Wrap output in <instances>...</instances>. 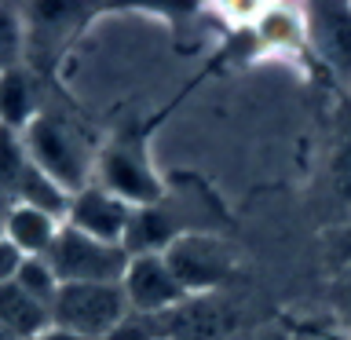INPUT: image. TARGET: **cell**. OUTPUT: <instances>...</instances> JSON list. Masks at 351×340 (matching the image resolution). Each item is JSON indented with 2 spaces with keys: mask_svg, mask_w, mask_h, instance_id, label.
<instances>
[{
  "mask_svg": "<svg viewBox=\"0 0 351 340\" xmlns=\"http://www.w3.org/2000/svg\"><path fill=\"white\" fill-rule=\"evenodd\" d=\"M22 143H26L33 165H37L62 194H77L92 183L99 150L92 147L88 132L77 125L62 106H55L51 99H44L40 114L29 121L26 132H22Z\"/></svg>",
  "mask_w": 351,
  "mask_h": 340,
  "instance_id": "obj_1",
  "label": "cell"
},
{
  "mask_svg": "<svg viewBox=\"0 0 351 340\" xmlns=\"http://www.w3.org/2000/svg\"><path fill=\"white\" fill-rule=\"evenodd\" d=\"M95 183L132 208L165 202V180L150 161L147 143L136 136L110 139L95 158Z\"/></svg>",
  "mask_w": 351,
  "mask_h": 340,
  "instance_id": "obj_2",
  "label": "cell"
},
{
  "mask_svg": "<svg viewBox=\"0 0 351 340\" xmlns=\"http://www.w3.org/2000/svg\"><path fill=\"white\" fill-rule=\"evenodd\" d=\"M165 263L176 274V282L186 289V296L223 293V285L238 271V256L230 241H223L213 230H183L165 249Z\"/></svg>",
  "mask_w": 351,
  "mask_h": 340,
  "instance_id": "obj_3",
  "label": "cell"
},
{
  "mask_svg": "<svg viewBox=\"0 0 351 340\" xmlns=\"http://www.w3.org/2000/svg\"><path fill=\"white\" fill-rule=\"evenodd\" d=\"M128 315V300L121 282L99 285H59L51 300V326L77 333L84 340H106L121 318Z\"/></svg>",
  "mask_w": 351,
  "mask_h": 340,
  "instance_id": "obj_4",
  "label": "cell"
},
{
  "mask_svg": "<svg viewBox=\"0 0 351 340\" xmlns=\"http://www.w3.org/2000/svg\"><path fill=\"white\" fill-rule=\"evenodd\" d=\"M51 263V271L59 274L62 285H99V282H121V274L128 267V252L114 245V241L88 238L81 230L66 227L59 230L51 252L44 256Z\"/></svg>",
  "mask_w": 351,
  "mask_h": 340,
  "instance_id": "obj_5",
  "label": "cell"
},
{
  "mask_svg": "<svg viewBox=\"0 0 351 340\" xmlns=\"http://www.w3.org/2000/svg\"><path fill=\"white\" fill-rule=\"evenodd\" d=\"M304 40L337 81L351 84V4H307Z\"/></svg>",
  "mask_w": 351,
  "mask_h": 340,
  "instance_id": "obj_6",
  "label": "cell"
},
{
  "mask_svg": "<svg viewBox=\"0 0 351 340\" xmlns=\"http://www.w3.org/2000/svg\"><path fill=\"white\" fill-rule=\"evenodd\" d=\"M121 293L128 300V311L165 318L186 300V289L176 282L165 256H128V267L121 274Z\"/></svg>",
  "mask_w": 351,
  "mask_h": 340,
  "instance_id": "obj_7",
  "label": "cell"
},
{
  "mask_svg": "<svg viewBox=\"0 0 351 340\" xmlns=\"http://www.w3.org/2000/svg\"><path fill=\"white\" fill-rule=\"evenodd\" d=\"M238 307L219 293L186 296L176 311L165 315V340H234Z\"/></svg>",
  "mask_w": 351,
  "mask_h": 340,
  "instance_id": "obj_8",
  "label": "cell"
},
{
  "mask_svg": "<svg viewBox=\"0 0 351 340\" xmlns=\"http://www.w3.org/2000/svg\"><path fill=\"white\" fill-rule=\"evenodd\" d=\"M128 216H132V205H125L121 197H114L110 191H103L99 183H88L84 191L70 194L62 223L73 227V230H81V234H88V238L114 241V245H121L125 227H128Z\"/></svg>",
  "mask_w": 351,
  "mask_h": 340,
  "instance_id": "obj_9",
  "label": "cell"
},
{
  "mask_svg": "<svg viewBox=\"0 0 351 340\" xmlns=\"http://www.w3.org/2000/svg\"><path fill=\"white\" fill-rule=\"evenodd\" d=\"M183 230L186 227L180 223L176 208H169V202L143 205V208H132L125 238H121V249H125L128 256H165V249H169Z\"/></svg>",
  "mask_w": 351,
  "mask_h": 340,
  "instance_id": "obj_10",
  "label": "cell"
},
{
  "mask_svg": "<svg viewBox=\"0 0 351 340\" xmlns=\"http://www.w3.org/2000/svg\"><path fill=\"white\" fill-rule=\"evenodd\" d=\"M44 92L40 84V73L33 66H19L0 77V128H11V132H26L29 121L40 114Z\"/></svg>",
  "mask_w": 351,
  "mask_h": 340,
  "instance_id": "obj_11",
  "label": "cell"
},
{
  "mask_svg": "<svg viewBox=\"0 0 351 340\" xmlns=\"http://www.w3.org/2000/svg\"><path fill=\"white\" fill-rule=\"evenodd\" d=\"M62 230V216L48 212V208H33V205H15L4 216V238L15 245L22 256H48L55 238Z\"/></svg>",
  "mask_w": 351,
  "mask_h": 340,
  "instance_id": "obj_12",
  "label": "cell"
},
{
  "mask_svg": "<svg viewBox=\"0 0 351 340\" xmlns=\"http://www.w3.org/2000/svg\"><path fill=\"white\" fill-rule=\"evenodd\" d=\"M0 326L15 340H33L51 326V311L29 293H22L15 282L0 285Z\"/></svg>",
  "mask_w": 351,
  "mask_h": 340,
  "instance_id": "obj_13",
  "label": "cell"
},
{
  "mask_svg": "<svg viewBox=\"0 0 351 340\" xmlns=\"http://www.w3.org/2000/svg\"><path fill=\"white\" fill-rule=\"evenodd\" d=\"M329 186L351 216V99H344L337 110L333 147H329Z\"/></svg>",
  "mask_w": 351,
  "mask_h": 340,
  "instance_id": "obj_14",
  "label": "cell"
},
{
  "mask_svg": "<svg viewBox=\"0 0 351 340\" xmlns=\"http://www.w3.org/2000/svg\"><path fill=\"white\" fill-rule=\"evenodd\" d=\"M26 66V11L0 4V77Z\"/></svg>",
  "mask_w": 351,
  "mask_h": 340,
  "instance_id": "obj_15",
  "label": "cell"
},
{
  "mask_svg": "<svg viewBox=\"0 0 351 340\" xmlns=\"http://www.w3.org/2000/svg\"><path fill=\"white\" fill-rule=\"evenodd\" d=\"M15 285L22 293H29L33 300H40L44 307L51 311V300H55V293H59V274L51 271V263L44 260V256H29V260H22V267L15 274Z\"/></svg>",
  "mask_w": 351,
  "mask_h": 340,
  "instance_id": "obj_16",
  "label": "cell"
},
{
  "mask_svg": "<svg viewBox=\"0 0 351 340\" xmlns=\"http://www.w3.org/2000/svg\"><path fill=\"white\" fill-rule=\"evenodd\" d=\"M260 37L271 44L304 40V11H267L260 22Z\"/></svg>",
  "mask_w": 351,
  "mask_h": 340,
  "instance_id": "obj_17",
  "label": "cell"
},
{
  "mask_svg": "<svg viewBox=\"0 0 351 340\" xmlns=\"http://www.w3.org/2000/svg\"><path fill=\"white\" fill-rule=\"evenodd\" d=\"M106 340H165V318L128 311L114 329H110Z\"/></svg>",
  "mask_w": 351,
  "mask_h": 340,
  "instance_id": "obj_18",
  "label": "cell"
},
{
  "mask_svg": "<svg viewBox=\"0 0 351 340\" xmlns=\"http://www.w3.org/2000/svg\"><path fill=\"white\" fill-rule=\"evenodd\" d=\"M322 249H326V256H329V263H333L337 271H351V216L340 227L326 230Z\"/></svg>",
  "mask_w": 351,
  "mask_h": 340,
  "instance_id": "obj_19",
  "label": "cell"
},
{
  "mask_svg": "<svg viewBox=\"0 0 351 340\" xmlns=\"http://www.w3.org/2000/svg\"><path fill=\"white\" fill-rule=\"evenodd\" d=\"M289 326L293 340H351L344 329H340L333 318L329 322H318V318H304V322H285Z\"/></svg>",
  "mask_w": 351,
  "mask_h": 340,
  "instance_id": "obj_20",
  "label": "cell"
},
{
  "mask_svg": "<svg viewBox=\"0 0 351 340\" xmlns=\"http://www.w3.org/2000/svg\"><path fill=\"white\" fill-rule=\"evenodd\" d=\"M333 322L351 337V271H340L333 282Z\"/></svg>",
  "mask_w": 351,
  "mask_h": 340,
  "instance_id": "obj_21",
  "label": "cell"
},
{
  "mask_svg": "<svg viewBox=\"0 0 351 340\" xmlns=\"http://www.w3.org/2000/svg\"><path fill=\"white\" fill-rule=\"evenodd\" d=\"M22 252L11 245L8 238H0V285H8V282H15V274H19V267H22Z\"/></svg>",
  "mask_w": 351,
  "mask_h": 340,
  "instance_id": "obj_22",
  "label": "cell"
},
{
  "mask_svg": "<svg viewBox=\"0 0 351 340\" xmlns=\"http://www.w3.org/2000/svg\"><path fill=\"white\" fill-rule=\"evenodd\" d=\"M252 340H293V337H289V326H285V322H274L267 329H260Z\"/></svg>",
  "mask_w": 351,
  "mask_h": 340,
  "instance_id": "obj_23",
  "label": "cell"
},
{
  "mask_svg": "<svg viewBox=\"0 0 351 340\" xmlns=\"http://www.w3.org/2000/svg\"><path fill=\"white\" fill-rule=\"evenodd\" d=\"M33 340H84V337H77V333H66V329H59V326H48L40 337H33Z\"/></svg>",
  "mask_w": 351,
  "mask_h": 340,
  "instance_id": "obj_24",
  "label": "cell"
},
{
  "mask_svg": "<svg viewBox=\"0 0 351 340\" xmlns=\"http://www.w3.org/2000/svg\"><path fill=\"white\" fill-rule=\"evenodd\" d=\"M0 340H15V337H11V333H8V329H4V326H0Z\"/></svg>",
  "mask_w": 351,
  "mask_h": 340,
  "instance_id": "obj_25",
  "label": "cell"
},
{
  "mask_svg": "<svg viewBox=\"0 0 351 340\" xmlns=\"http://www.w3.org/2000/svg\"><path fill=\"white\" fill-rule=\"evenodd\" d=\"M0 238H4V223H0Z\"/></svg>",
  "mask_w": 351,
  "mask_h": 340,
  "instance_id": "obj_26",
  "label": "cell"
},
{
  "mask_svg": "<svg viewBox=\"0 0 351 340\" xmlns=\"http://www.w3.org/2000/svg\"><path fill=\"white\" fill-rule=\"evenodd\" d=\"M234 340H245V337H234Z\"/></svg>",
  "mask_w": 351,
  "mask_h": 340,
  "instance_id": "obj_27",
  "label": "cell"
}]
</instances>
